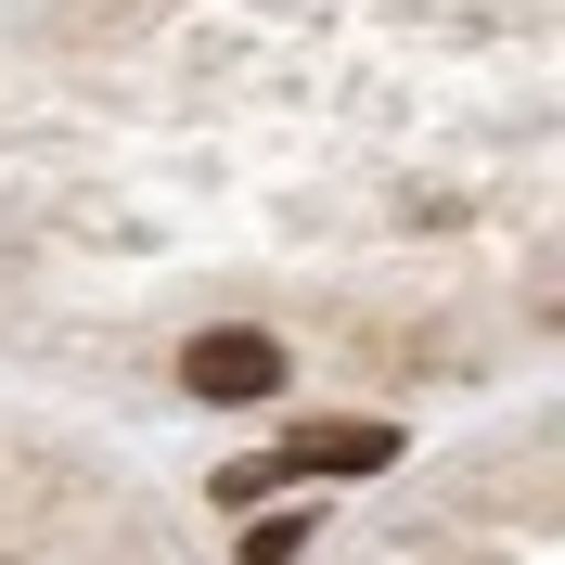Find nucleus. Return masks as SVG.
<instances>
[{
	"instance_id": "f257e3e1",
	"label": "nucleus",
	"mask_w": 565,
	"mask_h": 565,
	"mask_svg": "<svg viewBox=\"0 0 565 565\" xmlns=\"http://www.w3.org/2000/svg\"><path fill=\"white\" fill-rule=\"evenodd\" d=\"M180 386L206 398V412H257V398H282V348L257 321H206V334L180 348Z\"/></svg>"
},
{
	"instance_id": "f03ea898",
	"label": "nucleus",
	"mask_w": 565,
	"mask_h": 565,
	"mask_svg": "<svg viewBox=\"0 0 565 565\" xmlns=\"http://www.w3.org/2000/svg\"><path fill=\"white\" fill-rule=\"evenodd\" d=\"M386 462H398V424L321 412V424H296L282 450H257V476H270V489H296V476H386Z\"/></svg>"
},
{
	"instance_id": "7ed1b4c3",
	"label": "nucleus",
	"mask_w": 565,
	"mask_h": 565,
	"mask_svg": "<svg viewBox=\"0 0 565 565\" xmlns=\"http://www.w3.org/2000/svg\"><path fill=\"white\" fill-rule=\"evenodd\" d=\"M309 553V514H257L245 501V565H296Z\"/></svg>"
}]
</instances>
